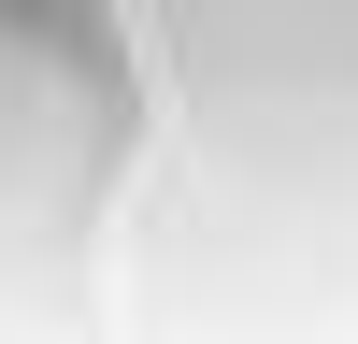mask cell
Returning a JSON list of instances; mask_svg holds the SVG:
<instances>
[{"mask_svg":"<svg viewBox=\"0 0 358 344\" xmlns=\"http://www.w3.org/2000/svg\"><path fill=\"white\" fill-rule=\"evenodd\" d=\"M143 101L129 244L215 315H358V0H115Z\"/></svg>","mask_w":358,"mask_h":344,"instance_id":"cell-1","label":"cell"}]
</instances>
